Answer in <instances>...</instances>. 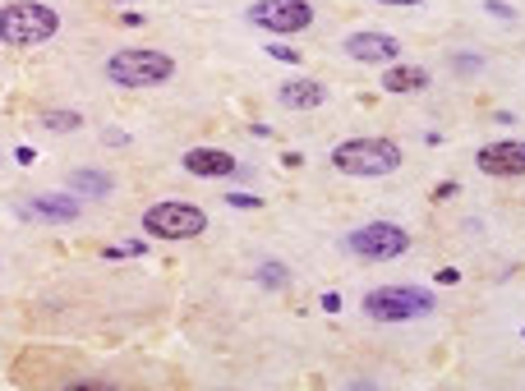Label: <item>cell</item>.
Segmentation results:
<instances>
[{
    "label": "cell",
    "instance_id": "1",
    "mask_svg": "<svg viewBox=\"0 0 525 391\" xmlns=\"http://www.w3.org/2000/svg\"><path fill=\"white\" fill-rule=\"evenodd\" d=\"M332 166L341 175H355V180H382L391 171H402V148L382 139V134H364V139H346L332 148Z\"/></svg>",
    "mask_w": 525,
    "mask_h": 391
},
{
    "label": "cell",
    "instance_id": "2",
    "mask_svg": "<svg viewBox=\"0 0 525 391\" xmlns=\"http://www.w3.org/2000/svg\"><path fill=\"white\" fill-rule=\"evenodd\" d=\"M102 74L115 88H162L176 79V60L166 51H153V47H124V51L106 56Z\"/></svg>",
    "mask_w": 525,
    "mask_h": 391
},
{
    "label": "cell",
    "instance_id": "3",
    "mask_svg": "<svg viewBox=\"0 0 525 391\" xmlns=\"http://www.w3.org/2000/svg\"><path fill=\"white\" fill-rule=\"evenodd\" d=\"M60 33V15L42 0H10L0 5V42L5 47H42Z\"/></svg>",
    "mask_w": 525,
    "mask_h": 391
},
{
    "label": "cell",
    "instance_id": "4",
    "mask_svg": "<svg viewBox=\"0 0 525 391\" xmlns=\"http://www.w3.org/2000/svg\"><path fill=\"white\" fill-rule=\"evenodd\" d=\"M359 309L373 322H415V318H429L438 309V300L424 286H378L364 295Z\"/></svg>",
    "mask_w": 525,
    "mask_h": 391
},
{
    "label": "cell",
    "instance_id": "5",
    "mask_svg": "<svg viewBox=\"0 0 525 391\" xmlns=\"http://www.w3.org/2000/svg\"><path fill=\"white\" fill-rule=\"evenodd\" d=\"M341 244H346L350 258H359V263H391V258H402L411 248V230L397 226V221H364Z\"/></svg>",
    "mask_w": 525,
    "mask_h": 391
},
{
    "label": "cell",
    "instance_id": "6",
    "mask_svg": "<svg viewBox=\"0 0 525 391\" xmlns=\"http://www.w3.org/2000/svg\"><path fill=\"white\" fill-rule=\"evenodd\" d=\"M144 230L153 239H198L208 230V212L185 198H162L144 212Z\"/></svg>",
    "mask_w": 525,
    "mask_h": 391
},
{
    "label": "cell",
    "instance_id": "7",
    "mask_svg": "<svg viewBox=\"0 0 525 391\" xmlns=\"http://www.w3.org/2000/svg\"><path fill=\"white\" fill-rule=\"evenodd\" d=\"M244 19L273 37H300L305 28H314V5L309 0H253Z\"/></svg>",
    "mask_w": 525,
    "mask_h": 391
},
{
    "label": "cell",
    "instance_id": "8",
    "mask_svg": "<svg viewBox=\"0 0 525 391\" xmlns=\"http://www.w3.org/2000/svg\"><path fill=\"white\" fill-rule=\"evenodd\" d=\"M475 166L493 180H516L525 175V139H493L475 153Z\"/></svg>",
    "mask_w": 525,
    "mask_h": 391
},
{
    "label": "cell",
    "instance_id": "9",
    "mask_svg": "<svg viewBox=\"0 0 525 391\" xmlns=\"http://www.w3.org/2000/svg\"><path fill=\"white\" fill-rule=\"evenodd\" d=\"M341 51H346V60H355V65H397V60H402V42L391 37V33H373V28L350 33V37L341 42Z\"/></svg>",
    "mask_w": 525,
    "mask_h": 391
},
{
    "label": "cell",
    "instance_id": "10",
    "mask_svg": "<svg viewBox=\"0 0 525 391\" xmlns=\"http://www.w3.org/2000/svg\"><path fill=\"white\" fill-rule=\"evenodd\" d=\"M24 212L33 217V221H47V226H70V221H79L83 217V198L79 194H38V198H28L24 203Z\"/></svg>",
    "mask_w": 525,
    "mask_h": 391
},
{
    "label": "cell",
    "instance_id": "11",
    "mask_svg": "<svg viewBox=\"0 0 525 391\" xmlns=\"http://www.w3.org/2000/svg\"><path fill=\"white\" fill-rule=\"evenodd\" d=\"M180 166H185L189 175H198V180H226V175H240V162H235L226 148H189Z\"/></svg>",
    "mask_w": 525,
    "mask_h": 391
},
{
    "label": "cell",
    "instance_id": "12",
    "mask_svg": "<svg viewBox=\"0 0 525 391\" xmlns=\"http://www.w3.org/2000/svg\"><path fill=\"white\" fill-rule=\"evenodd\" d=\"M277 101L286 111H318L327 101V83H318V79H286L277 88Z\"/></svg>",
    "mask_w": 525,
    "mask_h": 391
},
{
    "label": "cell",
    "instance_id": "13",
    "mask_svg": "<svg viewBox=\"0 0 525 391\" xmlns=\"http://www.w3.org/2000/svg\"><path fill=\"white\" fill-rule=\"evenodd\" d=\"M382 88L387 92H424L429 88V69L420 65H382Z\"/></svg>",
    "mask_w": 525,
    "mask_h": 391
},
{
    "label": "cell",
    "instance_id": "14",
    "mask_svg": "<svg viewBox=\"0 0 525 391\" xmlns=\"http://www.w3.org/2000/svg\"><path fill=\"white\" fill-rule=\"evenodd\" d=\"M111 189H115V180H111L106 171H97V166L70 171V194H79V198H106Z\"/></svg>",
    "mask_w": 525,
    "mask_h": 391
},
{
    "label": "cell",
    "instance_id": "15",
    "mask_svg": "<svg viewBox=\"0 0 525 391\" xmlns=\"http://www.w3.org/2000/svg\"><path fill=\"white\" fill-rule=\"evenodd\" d=\"M253 277H258L262 291H286V286H291V268L282 263V258H262Z\"/></svg>",
    "mask_w": 525,
    "mask_h": 391
},
{
    "label": "cell",
    "instance_id": "16",
    "mask_svg": "<svg viewBox=\"0 0 525 391\" xmlns=\"http://www.w3.org/2000/svg\"><path fill=\"white\" fill-rule=\"evenodd\" d=\"M42 129H47V134H79L83 115H79V111H56V106H47V111H42Z\"/></svg>",
    "mask_w": 525,
    "mask_h": 391
},
{
    "label": "cell",
    "instance_id": "17",
    "mask_svg": "<svg viewBox=\"0 0 525 391\" xmlns=\"http://www.w3.org/2000/svg\"><path fill=\"white\" fill-rule=\"evenodd\" d=\"M452 65H456L461 74H479V69H484V56H475V51H456Z\"/></svg>",
    "mask_w": 525,
    "mask_h": 391
},
{
    "label": "cell",
    "instance_id": "18",
    "mask_svg": "<svg viewBox=\"0 0 525 391\" xmlns=\"http://www.w3.org/2000/svg\"><path fill=\"white\" fill-rule=\"evenodd\" d=\"M268 56H273V60H282V65H300V60H305V56H300L295 47H286V42H273V47H268Z\"/></svg>",
    "mask_w": 525,
    "mask_h": 391
},
{
    "label": "cell",
    "instance_id": "19",
    "mask_svg": "<svg viewBox=\"0 0 525 391\" xmlns=\"http://www.w3.org/2000/svg\"><path fill=\"white\" fill-rule=\"evenodd\" d=\"M484 15H493V19H502V24H516V19H520L511 5H502V0H484Z\"/></svg>",
    "mask_w": 525,
    "mask_h": 391
},
{
    "label": "cell",
    "instance_id": "20",
    "mask_svg": "<svg viewBox=\"0 0 525 391\" xmlns=\"http://www.w3.org/2000/svg\"><path fill=\"white\" fill-rule=\"evenodd\" d=\"M139 253H148V244H139V239H129V244L106 248V258H139Z\"/></svg>",
    "mask_w": 525,
    "mask_h": 391
},
{
    "label": "cell",
    "instance_id": "21",
    "mask_svg": "<svg viewBox=\"0 0 525 391\" xmlns=\"http://www.w3.org/2000/svg\"><path fill=\"white\" fill-rule=\"evenodd\" d=\"M102 148H129V134H124V129H102Z\"/></svg>",
    "mask_w": 525,
    "mask_h": 391
},
{
    "label": "cell",
    "instance_id": "22",
    "mask_svg": "<svg viewBox=\"0 0 525 391\" xmlns=\"http://www.w3.org/2000/svg\"><path fill=\"white\" fill-rule=\"evenodd\" d=\"M226 207H240V212H253V207H262V198H253V194H226Z\"/></svg>",
    "mask_w": 525,
    "mask_h": 391
},
{
    "label": "cell",
    "instance_id": "23",
    "mask_svg": "<svg viewBox=\"0 0 525 391\" xmlns=\"http://www.w3.org/2000/svg\"><path fill=\"white\" fill-rule=\"evenodd\" d=\"M434 281H438V286H456V281H461V272H456V268H443Z\"/></svg>",
    "mask_w": 525,
    "mask_h": 391
},
{
    "label": "cell",
    "instance_id": "24",
    "mask_svg": "<svg viewBox=\"0 0 525 391\" xmlns=\"http://www.w3.org/2000/svg\"><path fill=\"white\" fill-rule=\"evenodd\" d=\"M318 304H323V309H327V313H341V295H337V291H327V295H323V300H318Z\"/></svg>",
    "mask_w": 525,
    "mask_h": 391
},
{
    "label": "cell",
    "instance_id": "25",
    "mask_svg": "<svg viewBox=\"0 0 525 391\" xmlns=\"http://www.w3.org/2000/svg\"><path fill=\"white\" fill-rule=\"evenodd\" d=\"M120 28H144V15H134V10H124V15H120Z\"/></svg>",
    "mask_w": 525,
    "mask_h": 391
},
{
    "label": "cell",
    "instance_id": "26",
    "mask_svg": "<svg viewBox=\"0 0 525 391\" xmlns=\"http://www.w3.org/2000/svg\"><path fill=\"white\" fill-rule=\"evenodd\" d=\"M378 5H397V10H406V5H424V0H378Z\"/></svg>",
    "mask_w": 525,
    "mask_h": 391
}]
</instances>
